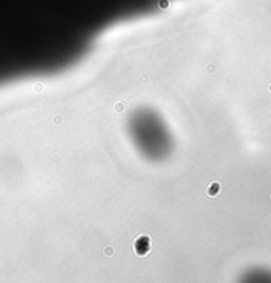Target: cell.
<instances>
[{"label": "cell", "instance_id": "cell-1", "mask_svg": "<svg viewBox=\"0 0 271 283\" xmlns=\"http://www.w3.org/2000/svg\"><path fill=\"white\" fill-rule=\"evenodd\" d=\"M151 249H152V241H151V237L147 234H140L136 238L134 239V246H132V250L134 253L138 255L139 258L147 257L150 254Z\"/></svg>", "mask_w": 271, "mask_h": 283}, {"label": "cell", "instance_id": "cell-2", "mask_svg": "<svg viewBox=\"0 0 271 283\" xmlns=\"http://www.w3.org/2000/svg\"><path fill=\"white\" fill-rule=\"evenodd\" d=\"M205 192L209 197H215V196L221 195V192H222V185H221V183H218V181H212V183L208 184Z\"/></svg>", "mask_w": 271, "mask_h": 283}, {"label": "cell", "instance_id": "cell-3", "mask_svg": "<svg viewBox=\"0 0 271 283\" xmlns=\"http://www.w3.org/2000/svg\"><path fill=\"white\" fill-rule=\"evenodd\" d=\"M269 91H270V93H271V84L269 85Z\"/></svg>", "mask_w": 271, "mask_h": 283}, {"label": "cell", "instance_id": "cell-4", "mask_svg": "<svg viewBox=\"0 0 271 283\" xmlns=\"http://www.w3.org/2000/svg\"><path fill=\"white\" fill-rule=\"evenodd\" d=\"M270 200H271V195H270Z\"/></svg>", "mask_w": 271, "mask_h": 283}]
</instances>
